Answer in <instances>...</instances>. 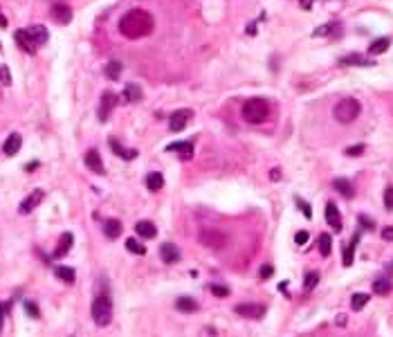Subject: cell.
Masks as SVG:
<instances>
[{
	"mask_svg": "<svg viewBox=\"0 0 393 337\" xmlns=\"http://www.w3.org/2000/svg\"><path fill=\"white\" fill-rule=\"evenodd\" d=\"M153 27H155V20L146 9H130V12H126L119 18V32L126 38H130V41L148 36L153 32Z\"/></svg>",
	"mask_w": 393,
	"mask_h": 337,
	"instance_id": "1",
	"label": "cell"
},
{
	"mask_svg": "<svg viewBox=\"0 0 393 337\" xmlns=\"http://www.w3.org/2000/svg\"><path fill=\"white\" fill-rule=\"evenodd\" d=\"M270 117V104L261 97L247 99L245 106H243V119L247 124H263L265 119Z\"/></svg>",
	"mask_w": 393,
	"mask_h": 337,
	"instance_id": "2",
	"label": "cell"
},
{
	"mask_svg": "<svg viewBox=\"0 0 393 337\" xmlns=\"http://www.w3.org/2000/svg\"><path fill=\"white\" fill-rule=\"evenodd\" d=\"M360 112H362V106H360V101L353 97L348 99H342L337 106H335V111H332V117L337 119L339 124H353L360 117Z\"/></svg>",
	"mask_w": 393,
	"mask_h": 337,
	"instance_id": "3",
	"label": "cell"
},
{
	"mask_svg": "<svg viewBox=\"0 0 393 337\" xmlns=\"http://www.w3.org/2000/svg\"><path fill=\"white\" fill-rule=\"evenodd\" d=\"M93 319L97 326H108L112 321V301L108 294H99L93 301Z\"/></svg>",
	"mask_w": 393,
	"mask_h": 337,
	"instance_id": "4",
	"label": "cell"
},
{
	"mask_svg": "<svg viewBox=\"0 0 393 337\" xmlns=\"http://www.w3.org/2000/svg\"><path fill=\"white\" fill-rule=\"evenodd\" d=\"M200 243L204 247H211V250H220V247L227 245V236L218 229H203L200 232Z\"/></svg>",
	"mask_w": 393,
	"mask_h": 337,
	"instance_id": "5",
	"label": "cell"
},
{
	"mask_svg": "<svg viewBox=\"0 0 393 337\" xmlns=\"http://www.w3.org/2000/svg\"><path fill=\"white\" fill-rule=\"evenodd\" d=\"M193 117V112L189 111V108H180V111H175L171 115V119H169V128L173 130V133H180V130H185V126L189 124V119Z\"/></svg>",
	"mask_w": 393,
	"mask_h": 337,
	"instance_id": "6",
	"label": "cell"
},
{
	"mask_svg": "<svg viewBox=\"0 0 393 337\" xmlns=\"http://www.w3.org/2000/svg\"><path fill=\"white\" fill-rule=\"evenodd\" d=\"M234 310H236V315L247 319H261L265 315V306H261V304H238Z\"/></svg>",
	"mask_w": 393,
	"mask_h": 337,
	"instance_id": "7",
	"label": "cell"
},
{
	"mask_svg": "<svg viewBox=\"0 0 393 337\" xmlns=\"http://www.w3.org/2000/svg\"><path fill=\"white\" fill-rule=\"evenodd\" d=\"M43 198H45V191H43V189H34L30 196H27L23 202H20L18 211H20V214H30V211H34V209H36L38 205L43 202Z\"/></svg>",
	"mask_w": 393,
	"mask_h": 337,
	"instance_id": "8",
	"label": "cell"
},
{
	"mask_svg": "<svg viewBox=\"0 0 393 337\" xmlns=\"http://www.w3.org/2000/svg\"><path fill=\"white\" fill-rule=\"evenodd\" d=\"M115 104H117V97L112 92H104V95H101V104H99V111H97L101 122H108V119H110V112H112V108H115Z\"/></svg>",
	"mask_w": 393,
	"mask_h": 337,
	"instance_id": "9",
	"label": "cell"
},
{
	"mask_svg": "<svg viewBox=\"0 0 393 337\" xmlns=\"http://www.w3.org/2000/svg\"><path fill=\"white\" fill-rule=\"evenodd\" d=\"M25 32H27L30 41H31L34 45H36V48L45 45V43H47V38H49L47 30H45L43 25H31V27H25Z\"/></svg>",
	"mask_w": 393,
	"mask_h": 337,
	"instance_id": "10",
	"label": "cell"
},
{
	"mask_svg": "<svg viewBox=\"0 0 393 337\" xmlns=\"http://www.w3.org/2000/svg\"><path fill=\"white\" fill-rule=\"evenodd\" d=\"M83 162H86V166L90 169L93 173H97V176H104V162H101V155H99V151H88L86 155H83Z\"/></svg>",
	"mask_w": 393,
	"mask_h": 337,
	"instance_id": "11",
	"label": "cell"
},
{
	"mask_svg": "<svg viewBox=\"0 0 393 337\" xmlns=\"http://www.w3.org/2000/svg\"><path fill=\"white\" fill-rule=\"evenodd\" d=\"M326 223L335 229V232H342V214H339V209L335 207V202H328L326 205Z\"/></svg>",
	"mask_w": 393,
	"mask_h": 337,
	"instance_id": "12",
	"label": "cell"
},
{
	"mask_svg": "<svg viewBox=\"0 0 393 337\" xmlns=\"http://www.w3.org/2000/svg\"><path fill=\"white\" fill-rule=\"evenodd\" d=\"M160 257H162V261H164V263L173 265V263H178L182 254H180L178 245H173V243H162V247H160Z\"/></svg>",
	"mask_w": 393,
	"mask_h": 337,
	"instance_id": "13",
	"label": "cell"
},
{
	"mask_svg": "<svg viewBox=\"0 0 393 337\" xmlns=\"http://www.w3.org/2000/svg\"><path fill=\"white\" fill-rule=\"evenodd\" d=\"M52 18H54L59 25H68L70 20H72V9H70L68 5L59 2V5L52 7Z\"/></svg>",
	"mask_w": 393,
	"mask_h": 337,
	"instance_id": "14",
	"label": "cell"
},
{
	"mask_svg": "<svg viewBox=\"0 0 393 337\" xmlns=\"http://www.w3.org/2000/svg\"><path fill=\"white\" fill-rule=\"evenodd\" d=\"M20 146H23V137L18 133H12L2 144V151H5V155H16L20 151Z\"/></svg>",
	"mask_w": 393,
	"mask_h": 337,
	"instance_id": "15",
	"label": "cell"
},
{
	"mask_svg": "<svg viewBox=\"0 0 393 337\" xmlns=\"http://www.w3.org/2000/svg\"><path fill=\"white\" fill-rule=\"evenodd\" d=\"M135 232L140 239H155V236H157V227H155L151 221H140L135 225Z\"/></svg>",
	"mask_w": 393,
	"mask_h": 337,
	"instance_id": "16",
	"label": "cell"
},
{
	"mask_svg": "<svg viewBox=\"0 0 393 337\" xmlns=\"http://www.w3.org/2000/svg\"><path fill=\"white\" fill-rule=\"evenodd\" d=\"M339 65H360V67H371L375 65L371 59H366V56L362 54H348L344 56V59H339Z\"/></svg>",
	"mask_w": 393,
	"mask_h": 337,
	"instance_id": "17",
	"label": "cell"
},
{
	"mask_svg": "<svg viewBox=\"0 0 393 337\" xmlns=\"http://www.w3.org/2000/svg\"><path fill=\"white\" fill-rule=\"evenodd\" d=\"M141 97H144V92L137 83H126V90H124V101L126 104H137V101H141Z\"/></svg>",
	"mask_w": 393,
	"mask_h": 337,
	"instance_id": "18",
	"label": "cell"
},
{
	"mask_svg": "<svg viewBox=\"0 0 393 337\" xmlns=\"http://www.w3.org/2000/svg\"><path fill=\"white\" fill-rule=\"evenodd\" d=\"M332 187H335V191H339L344 198L355 196V187H353V182H348L346 178H335L332 180Z\"/></svg>",
	"mask_w": 393,
	"mask_h": 337,
	"instance_id": "19",
	"label": "cell"
},
{
	"mask_svg": "<svg viewBox=\"0 0 393 337\" xmlns=\"http://www.w3.org/2000/svg\"><path fill=\"white\" fill-rule=\"evenodd\" d=\"M122 223L117 221V218H108V221L104 223V234H106V239H110V241H115V239H119V234H122Z\"/></svg>",
	"mask_w": 393,
	"mask_h": 337,
	"instance_id": "20",
	"label": "cell"
},
{
	"mask_svg": "<svg viewBox=\"0 0 393 337\" xmlns=\"http://www.w3.org/2000/svg\"><path fill=\"white\" fill-rule=\"evenodd\" d=\"M166 151H175V153L182 155V160L193 158V144H191V142H175V144H169Z\"/></svg>",
	"mask_w": 393,
	"mask_h": 337,
	"instance_id": "21",
	"label": "cell"
},
{
	"mask_svg": "<svg viewBox=\"0 0 393 337\" xmlns=\"http://www.w3.org/2000/svg\"><path fill=\"white\" fill-rule=\"evenodd\" d=\"M108 144H110L112 151H115V153L119 155V158H124V160H135L137 155H140V153L135 151V148H124L122 144H119V142L115 140V137H110V142H108Z\"/></svg>",
	"mask_w": 393,
	"mask_h": 337,
	"instance_id": "22",
	"label": "cell"
},
{
	"mask_svg": "<svg viewBox=\"0 0 393 337\" xmlns=\"http://www.w3.org/2000/svg\"><path fill=\"white\" fill-rule=\"evenodd\" d=\"M14 38H16V43H18L20 49L30 52V54H34V52H36V45L30 41V36H27V32H25V30H18L16 34H14Z\"/></svg>",
	"mask_w": 393,
	"mask_h": 337,
	"instance_id": "23",
	"label": "cell"
},
{
	"mask_svg": "<svg viewBox=\"0 0 393 337\" xmlns=\"http://www.w3.org/2000/svg\"><path fill=\"white\" fill-rule=\"evenodd\" d=\"M72 241H74V236L70 232H65L61 236V241H59V247H56V252H54V257L56 258H61V257H65L70 250H72Z\"/></svg>",
	"mask_w": 393,
	"mask_h": 337,
	"instance_id": "24",
	"label": "cell"
},
{
	"mask_svg": "<svg viewBox=\"0 0 393 337\" xmlns=\"http://www.w3.org/2000/svg\"><path fill=\"white\" fill-rule=\"evenodd\" d=\"M389 45H391V38H387V36L377 38V41H373V43H371V48H369V54H371V56L384 54V52H387V49H389Z\"/></svg>",
	"mask_w": 393,
	"mask_h": 337,
	"instance_id": "25",
	"label": "cell"
},
{
	"mask_svg": "<svg viewBox=\"0 0 393 337\" xmlns=\"http://www.w3.org/2000/svg\"><path fill=\"white\" fill-rule=\"evenodd\" d=\"M146 187H148V191H160L164 187V176L157 171H151L146 176Z\"/></svg>",
	"mask_w": 393,
	"mask_h": 337,
	"instance_id": "26",
	"label": "cell"
},
{
	"mask_svg": "<svg viewBox=\"0 0 393 337\" xmlns=\"http://www.w3.org/2000/svg\"><path fill=\"white\" fill-rule=\"evenodd\" d=\"M360 243V234H355L353 236V241H350L348 245L344 247V265L346 268H350L353 265V258H355V245Z\"/></svg>",
	"mask_w": 393,
	"mask_h": 337,
	"instance_id": "27",
	"label": "cell"
},
{
	"mask_svg": "<svg viewBox=\"0 0 393 337\" xmlns=\"http://www.w3.org/2000/svg\"><path fill=\"white\" fill-rule=\"evenodd\" d=\"M391 290H393V283L389 281L387 276H380V279L373 281V292L375 294H389Z\"/></svg>",
	"mask_w": 393,
	"mask_h": 337,
	"instance_id": "28",
	"label": "cell"
},
{
	"mask_svg": "<svg viewBox=\"0 0 393 337\" xmlns=\"http://www.w3.org/2000/svg\"><path fill=\"white\" fill-rule=\"evenodd\" d=\"M122 70H124V67H122V63H119V61H110V63H108V65L104 67L106 77H108V79H110V81H117V79H119V74H122Z\"/></svg>",
	"mask_w": 393,
	"mask_h": 337,
	"instance_id": "29",
	"label": "cell"
},
{
	"mask_svg": "<svg viewBox=\"0 0 393 337\" xmlns=\"http://www.w3.org/2000/svg\"><path fill=\"white\" fill-rule=\"evenodd\" d=\"M54 274L61 279V281L65 283H74V279H77V274H74L72 268H65V265H59V268L54 270Z\"/></svg>",
	"mask_w": 393,
	"mask_h": 337,
	"instance_id": "30",
	"label": "cell"
},
{
	"mask_svg": "<svg viewBox=\"0 0 393 337\" xmlns=\"http://www.w3.org/2000/svg\"><path fill=\"white\" fill-rule=\"evenodd\" d=\"M175 308L182 310V313H193V310L198 308V304L191 299V297H180V299L175 301Z\"/></svg>",
	"mask_w": 393,
	"mask_h": 337,
	"instance_id": "31",
	"label": "cell"
},
{
	"mask_svg": "<svg viewBox=\"0 0 393 337\" xmlns=\"http://www.w3.org/2000/svg\"><path fill=\"white\" fill-rule=\"evenodd\" d=\"M369 299H371L369 294H364V292H355V294H353V297H350V308H353V310H362V308L366 306V304H369Z\"/></svg>",
	"mask_w": 393,
	"mask_h": 337,
	"instance_id": "32",
	"label": "cell"
},
{
	"mask_svg": "<svg viewBox=\"0 0 393 337\" xmlns=\"http://www.w3.org/2000/svg\"><path fill=\"white\" fill-rule=\"evenodd\" d=\"M319 252H321V257H330V252H332L330 234H321L319 236Z\"/></svg>",
	"mask_w": 393,
	"mask_h": 337,
	"instance_id": "33",
	"label": "cell"
},
{
	"mask_svg": "<svg viewBox=\"0 0 393 337\" xmlns=\"http://www.w3.org/2000/svg\"><path fill=\"white\" fill-rule=\"evenodd\" d=\"M126 250L133 252V254H137V257H141V254H146V245H141V243H137V239H128L126 241Z\"/></svg>",
	"mask_w": 393,
	"mask_h": 337,
	"instance_id": "34",
	"label": "cell"
},
{
	"mask_svg": "<svg viewBox=\"0 0 393 337\" xmlns=\"http://www.w3.org/2000/svg\"><path fill=\"white\" fill-rule=\"evenodd\" d=\"M317 283H319V272H308L303 276V290H313Z\"/></svg>",
	"mask_w": 393,
	"mask_h": 337,
	"instance_id": "35",
	"label": "cell"
},
{
	"mask_svg": "<svg viewBox=\"0 0 393 337\" xmlns=\"http://www.w3.org/2000/svg\"><path fill=\"white\" fill-rule=\"evenodd\" d=\"M332 30H337V25L335 23L321 25V27H317V30L313 32V36H328V34H332Z\"/></svg>",
	"mask_w": 393,
	"mask_h": 337,
	"instance_id": "36",
	"label": "cell"
},
{
	"mask_svg": "<svg viewBox=\"0 0 393 337\" xmlns=\"http://www.w3.org/2000/svg\"><path fill=\"white\" fill-rule=\"evenodd\" d=\"M295 202H297V207L301 209V214L306 216V218H313V207H310V205H308L306 200H301V198L297 196V198H295Z\"/></svg>",
	"mask_w": 393,
	"mask_h": 337,
	"instance_id": "37",
	"label": "cell"
},
{
	"mask_svg": "<svg viewBox=\"0 0 393 337\" xmlns=\"http://www.w3.org/2000/svg\"><path fill=\"white\" fill-rule=\"evenodd\" d=\"M364 151H366V146H364V144H355V146H348V148H346L344 153L348 155V158H360Z\"/></svg>",
	"mask_w": 393,
	"mask_h": 337,
	"instance_id": "38",
	"label": "cell"
},
{
	"mask_svg": "<svg viewBox=\"0 0 393 337\" xmlns=\"http://www.w3.org/2000/svg\"><path fill=\"white\" fill-rule=\"evenodd\" d=\"M0 83L2 86H12V72L7 65H0Z\"/></svg>",
	"mask_w": 393,
	"mask_h": 337,
	"instance_id": "39",
	"label": "cell"
},
{
	"mask_svg": "<svg viewBox=\"0 0 393 337\" xmlns=\"http://www.w3.org/2000/svg\"><path fill=\"white\" fill-rule=\"evenodd\" d=\"M384 207H387V211H393V187L384 189Z\"/></svg>",
	"mask_w": 393,
	"mask_h": 337,
	"instance_id": "40",
	"label": "cell"
},
{
	"mask_svg": "<svg viewBox=\"0 0 393 337\" xmlns=\"http://www.w3.org/2000/svg\"><path fill=\"white\" fill-rule=\"evenodd\" d=\"M209 290H211L216 297H227V294H229V288H227V286H216V283H214V286H211Z\"/></svg>",
	"mask_w": 393,
	"mask_h": 337,
	"instance_id": "41",
	"label": "cell"
},
{
	"mask_svg": "<svg viewBox=\"0 0 393 337\" xmlns=\"http://www.w3.org/2000/svg\"><path fill=\"white\" fill-rule=\"evenodd\" d=\"M357 223H360L364 229H373V227H375V223L371 221L369 216H357Z\"/></svg>",
	"mask_w": 393,
	"mask_h": 337,
	"instance_id": "42",
	"label": "cell"
},
{
	"mask_svg": "<svg viewBox=\"0 0 393 337\" xmlns=\"http://www.w3.org/2000/svg\"><path fill=\"white\" fill-rule=\"evenodd\" d=\"M295 243H297V245H306V243H308V232H303V229H301V232H297L295 234Z\"/></svg>",
	"mask_w": 393,
	"mask_h": 337,
	"instance_id": "43",
	"label": "cell"
},
{
	"mask_svg": "<svg viewBox=\"0 0 393 337\" xmlns=\"http://www.w3.org/2000/svg\"><path fill=\"white\" fill-rule=\"evenodd\" d=\"M25 310H27V313H30V315H31V317H34V319L38 317V308L34 306V304H31V301H25Z\"/></svg>",
	"mask_w": 393,
	"mask_h": 337,
	"instance_id": "44",
	"label": "cell"
},
{
	"mask_svg": "<svg viewBox=\"0 0 393 337\" xmlns=\"http://www.w3.org/2000/svg\"><path fill=\"white\" fill-rule=\"evenodd\" d=\"M382 239H384V241H393V225H389V227H384V229H382Z\"/></svg>",
	"mask_w": 393,
	"mask_h": 337,
	"instance_id": "45",
	"label": "cell"
},
{
	"mask_svg": "<svg viewBox=\"0 0 393 337\" xmlns=\"http://www.w3.org/2000/svg\"><path fill=\"white\" fill-rule=\"evenodd\" d=\"M272 272H274V268H272V265H263V268H261V279H267V276H272Z\"/></svg>",
	"mask_w": 393,
	"mask_h": 337,
	"instance_id": "46",
	"label": "cell"
},
{
	"mask_svg": "<svg viewBox=\"0 0 393 337\" xmlns=\"http://www.w3.org/2000/svg\"><path fill=\"white\" fill-rule=\"evenodd\" d=\"M270 180H272V182H279V180H281V169H272V171H270Z\"/></svg>",
	"mask_w": 393,
	"mask_h": 337,
	"instance_id": "47",
	"label": "cell"
},
{
	"mask_svg": "<svg viewBox=\"0 0 393 337\" xmlns=\"http://www.w3.org/2000/svg\"><path fill=\"white\" fill-rule=\"evenodd\" d=\"M7 304H0V331H2V321H5V313H7Z\"/></svg>",
	"mask_w": 393,
	"mask_h": 337,
	"instance_id": "48",
	"label": "cell"
},
{
	"mask_svg": "<svg viewBox=\"0 0 393 337\" xmlns=\"http://www.w3.org/2000/svg\"><path fill=\"white\" fill-rule=\"evenodd\" d=\"M247 34H250V36H254V34H256V25H250V27H247Z\"/></svg>",
	"mask_w": 393,
	"mask_h": 337,
	"instance_id": "49",
	"label": "cell"
},
{
	"mask_svg": "<svg viewBox=\"0 0 393 337\" xmlns=\"http://www.w3.org/2000/svg\"><path fill=\"white\" fill-rule=\"evenodd\" d=\"M301 7H303V9H310V7H313V2H310V0H301Z\"/></svg>",
	"mask_w": 393,
	"mask_h": 337,
	"instance_id": "50",
	"label": "cell"
},
{
	"mask_svg": "<svg viewBox=\"0 0 393 337\" xmlns=\"http://www.w3.org/2000/svg\"><path fill=\"white\" fill-rule=\"evenodd\" d=\"M337 324H339V326L346 324V315H339V317H337Z\"/></svg>",
	"mask_w": 393,
	"mask_h": 337,
	"instance_id": "51",
	"label": "cell"
},
{
	"mask_svg": "<svg viewBox=\"0 0 393 337\" xmlns=\"http://www.w3.org/2000/svg\"><path fill=\"white\" fill-rule=\"evenodd\" d=\"M0 27H7V18L2 16V12H0Z\"/></svg>",
	"mask_w": 393,
	"mask_h": 337,
	"instance_id": "52",
	"label": "cell"
},
{
	"mask_svg": "<svg viewBox=\"0 0 393 337\" xmlns=\"http://www.w3.org/2000/svg\"><path fill=\"white\" fill-rule=\"evenodd\" d=\"M389 268H391V270H393V263H391V265H389Z\"/></svg>",
	"mask_w": 393,
	"mask_h": 337,
	"instance_id": "53",
	"label": "cell"
},
{
	"mask_svg": "<svg viewBox=\"0 0 393 337\" xmlns=\"http://www.w3.org/2000/svg\"><path fill=\"white\" fill-rule=\"evenodd\" d=\"M0 49H2V45H0Z\"/></svg>",
	"mask_w": 393,
	"mask_h": 337,
	"instance_id": "54",
	"label": "cell"
}]
</instances>
